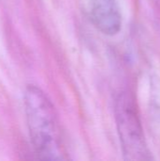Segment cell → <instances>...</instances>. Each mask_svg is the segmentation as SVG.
I'll return each instance as SVG.
<instances>
[{
	"instance_id": "obj_1",
	"label": "cell",
	"mask_w": 160,
	"mask_h": 161,
	"mask_svg": "<svg viewBox=\"0 0 160 161\" xmlns=\"http://www.w3.org/2000/svg\"><path fill=\"white\" fill-rule=\"evenodd\" d=\"M25 108L30 139L41 159L63 158L59 128L54 107L38 87L29 86L25 92Z\"/></svg>"
},
{
	"instance_id": "obj_2",
	"label": "cell",
	"mask_w": 160,
	"mask_h": 161,
	"mask_svg": "<svg viewBox=\"0 0 160 161\" xmlns=\"http://www.w3.org/2000/svg\"><path fill=\"white\" fill-rule=\"evenodd\" d=\"M118 133L125 159L148 160L150 153L143 135L137 106L131 96L121 94L116 102Z\"/></svg>"
},
{
	"instance_id": "obj_3",
	"label": "cell",
	"mask_w": 160,
	"mask_h": 161,
	"mask_svg": "<svg viewBox=\"0 0 160 161\" xmlns=\"http://www.w3.org/2000/svg\"><path fill=\"white\" fill-rule=\"evenodd\" d=\"M91 20L106 35L117 34L122 25V16L116 0H88Z\"/></svg>"
}]
</instances>
